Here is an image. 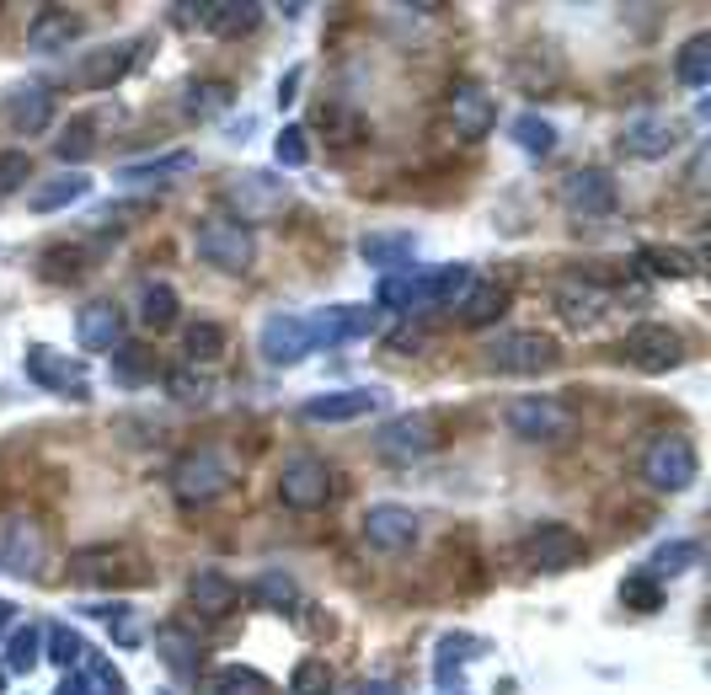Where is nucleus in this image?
<instances>
[{
	"mask_svg": "<svg viewBox=\"0 0 711 695\" xmlns=\"http://www.w3.org/2000/svg\"><path fill=\"white\" fill-rule=\"evenodd\" d=\"M647 262H653V273H690V257L685 252H674V246H647V252H642Z\"/></svg>",
	"mask_w": 711,
	"mask_h": 695,
	"instance_id": "nucleus-38",
	"label": "nucleus"
},
{
	"mask_svg": "<svg viewBox=\"0 0 711 695\" xmlns=\"http://www.w3.org/2000/svg\"><path fill=\"white\" fill-rule=\"evenodd\" d=\"M556 311L567 321H594V316H605V295L594 284H562L556 289Z\"/></svg>",
	"mask_w": 711,
	"mask_h": 695,
	"instance_id": "nucleus-21",
	"label": "nucleus"
},
{
	"mask_svg": "<svg viewBox=\"0 0 711 695\" xmlns=\"http://www.w3.org/2000/svg\"><path fill=\"white\" fill-rule=\"evenodd\" d=\"M172 316H177V295L166 284H150L145 289V311H139V321H145V327H172Z\"/></svg>",
	"mask_w": 711,
	"mask_h": 695,
	"instance_id": "nucleus-28",
	"label": "nucleus"
},
{
	"mask_svg": "<svg viewBox=\"0 0 711 695\" xmlns=\"http://www.w3.org/2000/svg\"><path fill=\"white\" fill-rule=\"evenodd\" d=\"M11 129H22V134H38V129H49V118H54V102H49V91H38V86H22V91H11Z\"/></svg>",
	"mask_w": 711,
	"mask_h": 695,
	"instance_id": "nucleus-19",
	"label": "nucleus"
},
{
	"mask_svg": "<svg viewBox=\"0 0 711 695\" xmlns=\"http://www.w3.org/2000/svg\"><path fill=\"white\" fill-rule=\"evenodd\" d=\"M685 343H679L674 327H658V321H647V327H631L626 332V359L647 369V375H658V369H674Z\"/></svg>",
	"mask_w": 711,
	"mask_h": 695,
	"instance_id": "nucleus-8",
	"label": "nucleus"
},
{
	"mask_svg": "<svg viewBox=\"0 0 711 695\" xmlns=\"http://www.w3.org/2000/svg\"><path fill=\"white\" fill-rule=\"evenodd\" d=\"M230 198H246V214H268L273 204H278V182H268V177H241V188H230Z\"/></svg>",
	"mask_w": 711,
	"mask_h": 695,
	"instance_id": "nucleus-27",
	"label": "nucleus"
},
{
	"mask_svg": "<svg viewBox=\"0 0 711 695\" xmlns=\"http://www.w3.org/2000/svg\"><path fill=\"white\" fill-rule=\"evenodd\" d=\"M43 562H49V540L33 519H11L6 524V540H0V567L6 573H43Z\"/></svg>",
	"mask_w": 711,
	"mask_h": 695,
	"instance_id": "nucleus-10",
	"label": "nucleus"
},
{
	"mask_svg": "<svg viewBox=\"0 0 711 695\" xmlns=\"http://www.w3.org/2000/svg\"><path fill=\"white\" fill-rule=\"evenodd\" d=\"M209 11V27H214V33H220V38H241V33H252V27H257V11L262 6H204Z\"/></svg>",
	"mask_w": 711,
	"mask_h": 695,
	"instance_id": "nucleus-24",
	"label": "nucleus"
},
{
	"mask_svg": "<svg viewBox=\"0 0 711 695\" xmlns=\"http://www.w3.org/2000/svg\"><path fill=\"white\" fill-rule=\"evenodd\" d=\"M450 113H455V129L466 134V139H482L492 123H498V107H492V97H487L482 86H471V81L450 91Z\"/></svg>",
	"mask_w": 711,
	"mask_h": 695,
	"instance_id": "nucleus-14",
	"label": "nucleus"
},
{
	"mask_svg": "<svg viewBox=\"0 0 711 695\" xmlns=\"http://www.w3.org/2000/svg\"><path fill=\"white\" fill-rule=\"evenodd\" d=\"M0 685H6V669H0Z\"/></svg>",
	"mask_w": 711,
	"mask_h": 695,
	"instance_id": "nucleus-49",
	"label": "nucleus"
},
{
	"mask_svg": "<svg viewBox=\"0 0 711 695\" xmlns=\"http://www.w3.org/2000/svg\"><path fill=\"white\" fill-rule=\"evenodd\" d=\"M583 556V540L567 530V524H540V530L524 540V562L540 567V573H567Z\"/></svg>",
	"mask_w": 711,
	"mask_h": 695,
	"instance_id": "nucleus-9",
	"label": "nucleus"
},
{
	"mask_svg": "<svg viewBox=\"0 0 711 695\" xmlns=\"http://www.w3.org/2000/svg\"><path fill=\"white\" fill-rule=\"evenodd\" d=\"M311 321L300 316H273L268 327H262V353H268V364H295L311 353Z\"/></svg>",
	"mask_w": 711,
	"mask_h": 695,
	"instance_id": "nucleus-13",
	"label": "nucleus"
},
{
	"mask_svg": "<svg viewBox=\"0 0 711 695\" xmlns=\"http://www.w3.org/2000/svg\"><path fill=\"white\" fill-rule=\"evenodd\" d=\"M321 129H332V134H337L332 145H353V139L364 134V123L353 118V113H343V107H321Z\"/></svg>",
	"mask_w": 711,
	"mask_h": 695,
	"instance_id": "nucleus-35",
	"label": "nucleus"
},
{
	"mask_svg": "<svg viewBox=\"0 0 711 695\" xmlns=\"http://www.w3.org/2000/svg\"><path fill=\"white\" fill-rule=\"evenodd\" d=\"M172 482H177V498L209 503V498H220V492L236 482V471H230V460H225L220 450H193V455L177 460Z\"/></svg>",
	"mask_w": 711,
	"mask_h": 695,
	"instance_id": "nucleus-1",
	"label": "nucleus"
},
{
	"mask_svg": "<svg viewBox=\"0 0 711 695\" xmlns=\"http://www.w3.org/2000/svg\"><path fill=\"white\" fill-rule=\"evenodd\" d=\"M332 690V669L321 658H305L295 669V695H327Z\"/></svg>",
	"mask_w": 711,
	"mask_h": 695,
	"instance_id": "nucleus-31",
	"label": "nucleus"
},
{
	"mask_svg": "<svg viewBox=\"0 0 711 695\" xmlns=\"http://www.w3.org/2000/svg\"><path fill=\"white\" fill-rule=\"evenodd\" d=\"M562 204L573 209V214H583V220H594V214H610L615 209V182L605 177V172H573L562 182Z\"/></svg>",
	"mask_w": 711,
	"mask_h": 695,
	"instance_id": "nucleus-12",
	"label": "nucleus"
},
{
	"mask_svg": "<svg viewBox=\"0 0 711 695\" xmlns=\"http://www.w3.org/2000/svg\"><path fill=\"white\" fill-rule=\"evenodd\" d=\"M380 407V391H337L321 401H305V417L311 423H348V417H364Z\"/></svg>",
	"mask_w": 711,
	"mask_h": 695,
	"instance_id": "nucleus-16",
	"label": "nucleus"
},
{
	"mask_svg": "<svg viewBox=\"0 0 711 695\" xmlns=\"http://www.w3.org/2000/svg\"><path fill=\"white\" fill-rule=\"evenodd\" d=\"M262 594H268L273 605H284V599H295V583L278 578V573H268V578H262Z\"/></svg>",
	"mask_w": 711,
	"mask_h": 695,
	"instance_id": "nucleus-45",
	"label": "nucleus"
},
{
	"mask_svg": "<svg viewBox=\"0 0 711 695\" xmlns=\"http://www.w3.org/2000/svg\"><path fill=\"white\" fill-rule=\"evenodd\" d=\"M508 428H514L519 439H567L573 434V412L551 396H524L508 407Z\"/></svg>",
	"mask_w": 711,
	"mask_h": 695,
	"instance_id": "nucleus-7",
	"label": "nucleus"
},
{
	"mask_svg": "<svg viewBox=\"0 0 711 695\" xmlns=\"http://www.w3.org/2000/svg\"><path fill=\"white\" fill-rule=\"evenodd\" d=\"M278 161H289V166L305 161V134H300V129H289L284 139H278Z\"/></svg>",
	"mask_w": 711,
	"mask_h": 695,
	"instance_id": "nucleus-44",
	"label": "nucleus"
},
{
	"mask_svg": "<svg viewBox=\"0 0 711 695\" xmlns=\"http://www.w3.org/2000/svg\"><path fill=\"white\" fill-rule=\"evenodd\" d=\"M503 305H508L503 289L498 284H482V289H471L466 305H460V321H466V327H487V321L503 316Z\"/></svg>",
	"mask_w": 711,
	"mask_h": 695,
	"instance_id": "nucleus-23",
	"label": "nucleus"
},
{
	"mask_svg": "<svg viewBox=\"0 0 711 695\" xmlns=\"http://www.w3.org/2000/svg\"><path fill=\"white\" fill-rule=\"evenodd\" d=\"M621 599H631V605H642V610H658V589H653L647 578L626 583V589H621Z\"/></svg>",
	"mask_w": 711,
	"mask_h": 695,
	"instance_id": "nucleus-43",
	"label": "nucleus"
},
{
	"mask_svg": "<svg viewBox=\"0 0 711 695\" xmlns=\"http://www.w3.org/2000/svg\"><path fill=\"white\" fill-rule=\"evenodd\" d=\"M129 59H134V43H107V49H97L81 70H75V81H81L86 91H102L129 70Z\"/></svg>",
	"mask_w": 711,
	"mask_h": 695,
	"instance_id": "nucleus-18",
	"label": "nucleus"
},
{
	"mask_svg": "<svg viewBox=\"0 0 711 695\" xmlns=\"http://www.w3.org/2000/svg\"><path fill=\"white\" fill-rule=\"evenodd\" d=\"M711 49V38H690L685 43V54H679V81H690V86H701L706 81V54Z\"/></svg>",
	"mask_w": 711,
	"mask_h": 695,
	"instance_id": "nucleus-32",
	"label": "nucleus"
},
{
	"mask_svg": "<svg viewBox=\"0 0 711 695\" xmlns=\"http://www.w3.org/2000/svg\"><path fill=\"white\" fill-rule=\"evenodd\" d=\"M75 38V22L70 17H49V22H38L33 33H27V43H33L38 54H54L59 43H70Z\"/></svg>",
	"mask_w": 711,
	"mask_h": 695,
	"instance_id": "nucleus-30",
	"label": "nucleus"
},
{
	"mask_svg": "<svg viewBox=\"0 0 711 695\" xmlns=\"http://www.w3.org/2000/svg\"><path fill=\"white\" fill-rule=\"evenodd\" d=\"M188 599L204 615H230L236 610V599H241V589L230 583L225 573H214V567H204V573H193V583H188Z\"/></svg>",
	"mask_w": 711,
	"mask_h": 695,
	"instance_id": "nucleus-17",
	"label": "nucleus"
},
{
	"mask_svg": "<svg viewBox=\"0 0 711 695\" xmlns=\"http://www.w3.org/2000/svg\"><path fill=\"white\" fill-rule=\"evenodd\" d=\"M118 327H123V321H118V311H113L107 300L86 305V311H81V321H75V332H81V343H86L91 353L113 348V343H118Z\"/></svg>",
	"mask_w": 711,
	"mask_h": 695,
	"instance_id": "nucleus-20",
	"label": "nucleus"
},
{
	"mask_svg": "<svg viewBox=\"0 0 711 695\" xmlns=\"http://www.w3.org/2000/svg\"><path fill=\"white\" fill-rule=\"evenodd\" d=\"M278 498H284L289 508H321L332 498V471L327 460L316 455H289L284 471H278Z\"/></svg>",
	"mask_w": 711,
	"mask_h": 695,
	"instance_id": "nucleus-3",
	"label": "nucleus"
},
{
	"mask_svg": "<svg viewBox=\"0 0 711 695\" xmlns=\"http://www.w3.org/2000/svg\"><path fill=\"white\" fill-rule=\"evenodd\" d=\"M556 359H562V353L540 332H514V337H498V343L487 348V364L508 369V375H540V369H551Z\"/></svg>",
	"mask_w": 711,
	"mask_h": 695,
	"instance_id": "nucleus-6",
	"label": "nucleus"
},
{
	"mask_svg": "<svg viewBox=\"0 0 711 695\" xmlns=\"http://www.w3.org/2000/svg\"><path fill=\"white\" fill-rule=\"evenodd\" d=\"M27 172H33V166H27L22 150H6V156H0V193H11L17 182H27Z\"/></svg>",
	"mask_w": 711,
	"mask_h": 695,
	"instance_id": "nucleus-40",
	"label": "nucleus"
},
{
	"mask_svg": "<svg viewBox=\"0 0 711 695\" xmlns=\"http://www.w3.org/2000/svg\"><path fill=\"white\" fill-rule=\"evenodd\" d=\"M214 690L220 695H268V679L252 669H220L214 674Z\"/></svg>",
	"mask_w": 711,
	"mask_h": 695,
	"instance_id": "nucleus-29",
	"label": "nucleus"
},
{
	"mask_svg": "<svg viewBox=\"0 0 711 695\" xmlns=\"http://www.w3.org/2000/svg\"><path fill=\"white\" fill-rule=\"evenodd\" d=\"M695 444L690 439H679V434H669V439H658L653 450H647V460H642V476L653 482L658 492H685L690 482H695Z\"/></svg>",
	"mask_w": 711,
	"mask_h": 695,
	"instance_id": "nucleus-4",
	"label": "nucleus"
},
{
	"mask_svg": "<svg viewBox=\"0 0 711 695\" xmlns=\"http://www.w3.org/2000/svg\"><path fill=\"white\" fill-rule=\"evenodd\" d=\"M91 150V118H75V129H65V139H59V156H86Z\"/></svg>",
	"mask_w": 711,
	"mask_h": 695,
	"instance_id": "nucleus-42",
	"label": "nucleus"
},
{
	"mask_svg": "<svg viewBox=\"0 0 711 695\" xmlns=\"http://www.w3.org/2000/svg\"><path fill=\"white\" fill-rule=\"evenodd\" d=\"M75 653H81V642H75V631H54V658L70 663Z\"/></svg>",
	"mask_w": 711,
	"mask_h": 695,
	"instance_id": "nucleus-48",
	"label": "nucleus"
},
{
	"mask_svg": "<svg viewBox=\"0 0 711 695\" xmlns=\"http://www.w3.org/2000/svg\"><path fill=\"white\" fill-rule=\"evenodd\" d=\"M27 375L43 380V385H59V391H70V380H81V364H65L54 348H33V353H27Z\"/></svg>",
	"mask_w": 711,
	"mask_h": 695,
	"instance_id": "nucleus-22",
	"label": "nucleus"
},
{
	"mask_svg": "<svg viewBox=\"0 0 711 695\" xmlns=\"http://www.w3.org/2000/svg\"><path fill=\"white\" fill-rule=\"evenodd\" d=\"M444 444V423L434 412H412V417H396L391 428H380V439H375V450L385 460H417V455H428V450H439Z\"/></svg>",
	"mask_w": 711,
	"mask_h": 695,
	"instance_id": "nucleus-2",
	"label": "nucleus"
},
{
	"mask_svg": "<svg viewBox=\"0 0 711 695\" xmlns=\"http://www.w3.org/2000/svg\"><path fill=\"white\" fill-rule=\"evenodd\" d=\"M364 540L375 551H407L417 540V514L412 508H396V503H375L364 514Z\"/></svg>",
	"mask_w": 711,
	"mask_h": 695,
	"instance_id": "nucleus-11",
	"label": "nucleus"
},
{
	"mask_svg": "<svg viewBox=\"0 0 711 695\" xmlns=\"http://www.w3.org/2000/svg\"><path fill=\"white\" fill-rule=\"evenodd\" d=\"M514 134H519V145H524V150H551V145H556V129H551L546 118H535V113H530V118H519V123H514Z\"/></svg>",
	"mask_w": 711,
	"mask_h": 695,
	"instance_id": "nucleus-36",
	"label": "nucleus"
},
{
	"mask_svg": "<svg viewBox=\"0 0 711 695\" xmlns=\"http://www.w3.org/2000/svg\"><path fill=\"white\" fill-rule=\"evenodd\" d=\"M75 198H86V177L70 172V177H54L49 188L33 193V209H59V204H75Z\"/></svg>",
	"mask_w": 711,
	"mask_h": 695,
	"instance_id": "nucleus-25",
	"label": "nucleus"
},
{
	"mask_svg": "<svg viewBox=\"0 0 711 695\" xmlns=\"http://www.w3.org/2000/svg\"><path fill=\"white\" fill-rule=\"evenodd\" d=\"M81 273H86L81 246H54V252L43 257V278H49V284H65V278H81Z\"/></svg>",
	"mask_w": 711,
	"mask_h": 695,
	"instance_id": "nucleus-26",
	"label": "nucleus"
},
{
	"mask_svg": "<svg viewBox=\"0 0 711 695\" xmlns=\"http://www.w3.org/2000/svg\"><path fill=\"white\" fill-rule=\"evenodd\" d=\"M33 663H38V631L27 626L11 637V669H33Z\"/></svg>",
	"mask_w": 711,
	"mask_h": 695,
	"instance_id": "nucleus-41",
	"label": "nucleus"
},
{
	"mask_svg": "<svg viewBox=\"0 0 711 695\" xmlns=\"http://www.w3.org/2000/svg\"><path fill=\"white\" fill-rule=\"evenodd\" d=\"M690 562H701V546H690V540H685V546H663L653 556V573H685Z\"/></svg>",
	"mask_w": 711,
	"mask_h": 695,
	"instance_id": "nucleus-37",
	"label": "nucleus"
},
{
	"mask_svg": "<svg viewBox=\"0 0 711 695\" xmlns=\"http://www.w3.org/2000/svg\"><path fill=\"white\" fill-rule=\"evenodd\" d=\"M466 284H471V273H466V268H444V273L434 278V284H428V300H455Z\"/></svg>",
	"mask_w": 711,
	"mask_h": 695,
	"instance_id": "nucleus-39",
	"label": "nucleus"
},
{
	"mask_svg": "<svg viewBox=\"0 0 711 695\" xmlns=\"http://www.w3.org/2000/svg\"><path fill=\"white\" fill-rule=\"evenodd\" d=\"M359 252H364L369 262H396V257L412 252V236H364Z\"/></svg>",
	"mask_w": 711,
	"mask_h": 695,
	"instance_id": "nucleus-33",
	"label": "nucleus"
},
{
	"mask_svg": "<svg viewBox=\"0 0 711 695\" xmlns=\"http://www.w3.org/2000/svg\"><path fill=\"white\" fill-rule=\"evenodd\" d=\"M172 391H177L182 401H204L209 385H204V380H193V375H172Z\"/></svg>",
	"mask_w": 711,
	"mask_h": 695,
	"instance_id": "nucleus-46",
	"label": "nucleus"
},
{
	"mask_svg": "<svg viewBox=\"0 0 711 695\" xmlns=\"http://www.w3.org/2000/svg\"><path fill=\"white\" fill-rule=\"evenodd\" d=\"M674 145H679V129L669 118H637V123H626V134H621V150L626 156H642V161L669 156Z\"/></svg>",
	"mask_w": 711,
	"mask_h": 695,
	"instance_id": "nucleus-15",
	"label": "nucleus"
},
{
	"mask_svg": "<svg viewBox=\"0 0 711 695\" xmlns=\"http://www.w3.org/2000/svg\"><path fill=\"white\" fill-rule=\"evenodd\" d=\"M220 102H225V86H204V91H193V107H198V113H214Z\"/></svg>",
	"mask_w": 711,
	"mask_h": 695,
	"instance_id": "nucleus-47",
	"label": "nucleus"
},
{
	"mask_svg": "<svg viewBox=\"0 0 711 695\" xmlns=\"http://www.w3.org/2000/svg\"><path fill=\"white\" fill-rule=\"evenodd\" d=\"M193 246H198V257H204L209 268H225V273H246V262H252V236H246L241 225H230V220H204Z\"/></svg>",
	"mask_w": 711,
	"mask_h": 695,
	"instance_id": "nucleus-5",
	"label": "nucleus"
},
{
	"mask_svg": "<svg viewBox=\"0 0 711 695\" xmlns=\"http://www.w3.org/2000/svg\"><path fill=\"white\" fill-rule=\"evenodd\" d=\"M188 353H193V359H220V353H225V332L214 327V321H198V327L188 332Z\"/></svg>",
	"mask_w": 711,
	"mask_h": 695,
	"instance_id": "nucleus-34",
	"label": "nucleus"
}]
</instances>
